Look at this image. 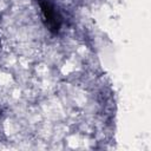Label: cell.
I'll return each mask as SVG.
<instances>
[{
    "label": "cell",
    "mask_w": 151,
    "mask_h": 151,
    "mask_svg": "<svg viewBox=\"0 0 151 151\" xmlns=\"http://www.w3.org/2000/svg\"><path fill=\"white\" fill-rule=\"evenodd\" d=\"M40 7H41V12H42L44 19L46 21V25L50 27L51 31L57 32L60 27V19H59L57 12L48 2H40Z\"/></svg>",
    "instance_id": "cell-1"
}]
</instances>
